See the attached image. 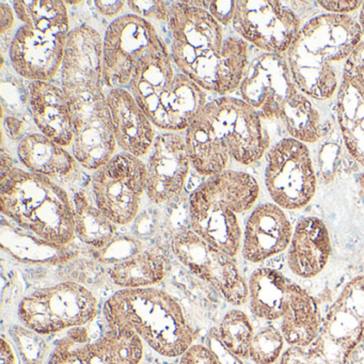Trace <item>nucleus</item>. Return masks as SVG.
<instances>
[{
  "mask_svg": "<svg viewBox=\"0 0 364 364\" xmlns=\"http://www.w3.org/2000/svg\"><path fill=\"white\" fill-rule=\"evenodd\" d=\"M103 39L97 29L80 25L71 31L61 67V88L73 112L72 150L82 167L97 171L117 148L107 95L104 92Z\"/></svg>",
  "mask_w": 364,
  "mask_h": 364,
  "instance_id": "obj_1",
  "label": "nucleus"
},
{
  "mask_svg": "<svg viewBox=\"0 0 364 364\" xmlns=\"http://www.w3.org/2000/svg\"><path fill=\"white\" fill-rule=\"evenodd\" d=\"M167 23L170 54L181 73L205 92L228 97L238 90L250 63L248 43L225 36L223 26L193 1L171 3Z\"/></svg>",
  "mask_w": 364,
  "mask_h": 364,
  "instance_id": "obj_2",
  "label": "nucleus"
},
{
  "mask_svg": "<svg viewBox=\"0 0 364 364\" xmlns=\"http://www.w3.org/2000/svg\"><path fill=\"white\" fill-rule=\"evenodd\" d=\"M362 38L350 16L325 14L308 21L285 56L298 89L311 100L331 99L341 85L336 65L345 63Z\"/></svg>",
  "mask_w": 364,
  "mask_h": 364,
  "instance_id": "obj_3",
  "label": "nucleus"
},
{
  "mask_svg": "<svg viewBox=\"0 0 364 364\" xmlns=\"http://www.w3.org/2000/svg\"><path fill=\"white\" fill-rule=\"evenodd\" d=\"M238 91L242 101L262 119L281 121L289 137L304 144L321 140V114L296 86L284 55L263 53L255 57L249 63Z\"/></svg>",
  "mask_w": 364,
  "mask_h": 364,
  "instance_id": "obj_4",
  "label": "nucleus"
},
{
  "mask_svg": "<svg viewBox=\"0 0 364 364\" xmlns=\"http://www.w3.org/2000/svg\"><path fill=\"white\" fill-rule=\"evenodd\" d=\"M110 329L135 333L166 358H178L195 344L196 330L176 298L155 287L120 289L104 304Z\"/></svg>",
  "mask_w": 364,
  "mask_h": 364,
  "instance_id": "obj_5",
  "label": "nucleus"
},
{
  "mask_svg": "<svg viewBox=\"0 0 364 364\" xmlns=\"http://www.w3.org/2000/svg\"><path fill=\"white\" fill-rule=\"evenodd\" d=\"M129 90L155 127L172 133L186 131L208 104L205 91L176 72L161 38L138 63Z\"/></svg>",
  "mask_w": 364,
  "mask_h": 364,
  "instance_id": "obj_6",
  "label": "nucleus"
},
{
  "mask_svg": "<svg viewBox=\"0 0 364 364\" xmlns=\"http://www.w3.org/2000/svg\"><path fill=\"white\" fill-rule=\"evenodd\" d=\"M0 208L14 225L48 242L68 246L75 238L73 202L48 176L14 168L0 178Z\"/></svg>",
  "mask_w": 364,
  "mask_h": 364,
  "instance_id": "obj_7",
  "label": "nucleus"
},
{
  "mask_svg": "<svg viewBox=\"0 0 364 364\" xmlns=\"http://www.w3.org/2000/svg\"><path fill=\"white\" fill-rule=\"evenodd\" d=\"M259 196L251 174L225 170L206 178L189 197V228L200 237L235 257L242 250L238 215L252 210Z\"/></svg>",
  "mask_w": 364,
  "mask_h": 364,
  "instance_id": "obj_8",
  "label": "nucleus"
},
{
  "mask_svg": "<svg viewBox=\"0 0 364 364\" xmlns=\"http://www.w3.org/2000/svg\"><path fill=\"white\" fill-rule=\"evenodd\" d=\"M99 301L95 293L76 282L44 287L23 298L18 309L21 323L40 336L86 327L95 321Z\"/></svg>",
  "mask_w": 364,
  "mask_h": 364,
  "instance_id": "obj_9",
  "label": "nucleus"
},
{
  "mask_svg": "<svg viewBox=\"0 0 364 364\" xmlns=\"http://www.w3.org/2000/svg\"><path fill=\"white\" fill-rule=\"evenodd\" d=\"M363 336L364 276H358L343 287L316 340L304 349L316 364H347Z\"/></svg>",
  "mask_w": 364,
  "mask_h": 364,
  "instance_id": "obj_10",
  "label": "nucleus"
},
{
  "mask_svg": "<svg viewBox=\"0 0 364 364\" xmlns=\"http://www.w3.org/2000/svg\"><path fill=\"white\" fill-rule=\"evenodd\" d=\"M265 186L272 203L284 210L306 208L316 193L317 178L308 146L283 138L267 152Z\"/></svg>",
  "mask_w": 364,
  "mask_h": 364,
  "instance_id": "obj_11",
  "label": "nucleus"
},
{
  "mask_svg": "<svg viewBox=\"0 0 364 364\" xmlns=\"http://www.w3.org/2000/svg\"><path fill=\"white\" fill-rule=\"evenodd\" d=\"M95 203L117 225L137 218L146 191V165L129 153L114 154L92 176Z\"/></svg>",
  "mask_w": 364,
  "mask_h": 364,
  "instance_id": "obj_12",
  "label": "nucleus"
},
{
  "mask_svg": "<svg viewBox=\"0 0 364 364\" xmlns=\"http://www.w3.org/2000/svg\"><path fill=\"white\" fill-rule=\"evenodd\" d=\"M171 250L178 262L230 304L240 306L248 302V282L234 257L200 237L191 228H183L172 236Z\"/></svg>",
  "mask_w": 364,
  "mask_h": 364,
  "instance_id": "obj_13",
  "label": "nucleus"
},
{
  "mask_svg": "<svg viewBox=\"0 0 364 364\" xmlns=\"http://www.w3.org/2000/svg\"><path fill=\"white\" fill-rule=\"evenodd\" d=\"M201 112L236 163L253 165L268 152L269 138L261 116L242 99L221 97L208 102Z\"/></svg>",
  "mask_w": 364,
  "mask_h": 364,
  "instance_id": "obj_14",
  "label": "nucleus"
},
{
  "mask_svg": "<svg viewBox=\"0 0 364 364\" xmlns=\"http://www.w3.org/2000/svg\"><path fill=\"white\" fill-rule=\"evenodd\" d=\"M161 38L152 22L135 14L114 18L103 38L104 85L109 89L129 86L138 63Z\"/></svg>",
  "mask_w": 364,
  "mask_h": 364,
  "instance_id": "obj_15",
  "label": "nucleus"
},
{
  "mask_svg": "<svg viewBox=\"0 0 364 364\" xmlns=\"http://www.w3.org/2000/svg\"><path fill=\"white\" fill-rule=\"evenodd\" d=\"M236 35L268 54L287 55L302 25L293 10L274 0L236 1Z\"/></svg>",
  "mask_w": 364,
  "mask_h": 364,
  "instance_id": "obj_16",
  "label": "nucleus"
},
{
  "mask_svg": "<svg viewBox=\"0 0 364 364\" xmlns=\"http://www.w3.org/2000/svg\"><path fill=\"white\" fill-rule=\"evenodd\" d=\"M144 344L133 332L109 328L91 338L86 327H76L56 343L48 364H139Z\"/></svg>",
  "mask_w": 364,
  "mask_h": 364,
  "instance_id": "obj_17",
  "label": "nucleus"
},
{
  "mask_svg": "<svg viewBox=\"0 0 364 364\" xmlns=\"http://www.w3.org/2000/svg\"><path fill=\"white\" fill-rule=\"evenodd\" d=\"M191 163L182 134H159L146 164L149 200L156 205L169 203L180 197L188 178Z\"/></svg>",
  "mask_w": 364,
  "mask_h": 364,
  "instance_id": "obj_18",
  "label": "nucleus"
},
{
  "mask_svg": "<svg viewBox=\"0 0 364 364\" xmlns=\"http://www.w3.org/2000/svg\"><path fill=\"white\" fill-rule=\"evenodd\" d=\"M68 38L23 25L10 46L12 68L31 82H50L61 71Z\"/></svg>",
  "mask_w": 364,
  "mask_h": 364,
  "instance_id": "obj_19",
  "label": "nucleus"
},
{
  "mask_svg": "<svg viewBox=\"0 0 364 364\" xmlns=\"http://www.w3.org/2000/svg\"><path fill=\"white\" fill-rule=\"evenodd\" d=\"M294 229L285 210L272 202L253 208L242 233V255L249 263L259 264L289 248Z\"/></svg>",
  "mask_w": 364,
  "mask_h": 364,
  "instance_id": "obj_20",
  "label": "nucleus"
},
{
  "mask_svg": "<svg viewBox=\"0 0 364 364\" xmlns=\"http://www.w3.org/2000/svg\"><path fill=\"white\" fill-rule=\"evenodd\" d=\"M106 95L117 146L138 159L148 154L157 137L152 121L127 89H109Z\"/></svg>",
  "mask_w": 364,
  "mask_h": 364,
  "instance_id": "obj_21",
  "label": "nucleus"
},
{
  "mask_svg": "<svg viewBox=\"0 0 364 364\" xmlns=\"http://www.w3.org/2000/svg\"><path fill=\"white\" fill-rule=\"evenodd\" d=\"M29 106L41 134L67 148L75 137L73 112L61 87L50 82H33L29 86Z\"/></svg>",
  "mask_w": 364,
  "mask_h": 364,
  "instance_id": "obj_22",
  "label": "nucleus"
},
{
  "mask_svg": "<svg viewBox=\"0 0 364 364\" xmlns=\"http://www.w3.org/2000/svg\"><path fill=\"white\" fill-rule=\"evenodd\" d=\"M331 255L329 231L317 217H304L296 225L287 248V266L298 278L313 279L323 272Z\"/></svg>",
  "mask_w": 364,
  "mask_h": 364,
  "instance_id": "obj_23",
  "label": "nucleus"
},
{
  "mask_svg": "<svg viewBox=\"0 0 364 364\" xmlns=\"http://www.w3.org/2000/svg\"><path fill=\"white\" fill-rule=\"evenodd\" d=\"M323 317L314 298L299 285L291 283L287 311L280 330L287 346L306 347L321 332Z\"/></svg>",
  "mask_w": 364,
  "mask_h": 364,
  "instance_id": "obj_24",
  "label": "nucleus"
},
{
  "mask_svg": "<svg viewBox=\"0 0 364 364\" xmlns=\"http://www.w3.org/2000/svg\"><path fill=\"white\" fill-rule=\"evenodd\" d=\"M191 167L210 178L227 170L230 154L210 121L200 112L184 134Z\"/></svg>",
  "mask_w": 364,
  "mask_h": 364,
  "instance_id": "obj_25",
  "label": "nucleus"
},
{
  "mask_svg": "<svg viewBox=\"0 0 364 364\" xmlns=\"http://www.w3.org/2000/svg\"><path fill=\"white\" fill-rule=\"evenodd\" d=\"M291 283L278 270L268 267L255 269L248 280L251 313L261 321H281L287 311Z\"/></svg>",
  "mask_w": 364,
  "mask_h": 364,
  "instance_id": "obj_26",
  "label": "nucleus"
},
{
  "mask_svg": "<svg viewBox=\"0 0 364 364\" xmlns=\"http://www.w3.org/2000/svg\"><path fill=\"white\" fill-rule=\"evenodd\" d=\"M18 156L28 171L50 178L69 176L77 161L63 146L41 133L23 137L18 144Z\"/></svg>",
  "mask_w": 364,
  "mask_h": 364,
  "instance_id": "obj_27",
  "label": "nucleus"
},
{
  "mask_svg": "<svg viewBox=\"0 0 364 364\" xmlns=\"http://www.w3.org/2000/svg\"><path fill=\"white\" fill-rule=\"evenodd\" d=\"M0 242L4 250L23 262L61 263L73 259L76 253L68 246L48 242L4 217Z\"/></svg>",
  "mask_w": 364,
  "mask_h": 364,
  "instance_id": "obj_28",
  "label": "nucleus"
},
{
  "mask_svg": "<svg viewBox=\"0 0 364 364\" xmlns=\"http://www.w3.org/2000/svg\"><path fill=\"white\" fill-rule=\"evenodd\" d=\"M336 110L345 146L364 168V88L342 78Z\"/></svg>",
  "mask_w": 364,
  "mask_h": 364,
  "instance_id": "obj_29",
  "label": "nucleus"
},
{
  "mask_svg": "<svg viewBox=\"0 0 364 364\" xmlns=\"http://www.w3.org/2000/svg\"><path fill=\"white\" fill-rule=\"evenodd\" d=\"M110 280L121 289L153 287L166 276V259L154 249H144L114 262L108 268Z\"/></svg>",
  "mask_w": 364,
  "mask_h": 364,
  "instance_id": "obj_30",
  "label": "nucleus"
},
{
  "mask_svg": "<svg viewBox=\"0 0 364 364\" xmlns=\"http://www.w3.org/2000/svg\"><path fill=\"white\" fill-rule=\"evenodd\" d=\"M73 205L75 237L93 250L106 248L116 237L118 225L91 203L84 191L74 195Z\"/></svg>",
  "mask_w": 364,
  "mask_h": 364,
  "instance_id": "obj_31",
  "label": "nucleus"
},
{
  "mask_svg": "<svg viewBox=\"0 0 364 364\" xmlns=\"http://www.w3.org/2000/svg\"><path fill=\"white\" fill-rule=\"evenodd\" d=\"M18 20L27 26L69 37L70 18L67 6L58 0L14 1Z\"/></svg>",
  "mask_w": 364,
  "mask_h": 364,
  "instance_id": "obj_32",
  "label": "nucleus"
},
{
  "mask_svg": "<svg viewBox=\"0 0 364 364\" xmlns=\"http://www.w3.org/2000/svg\"><path fill=\"white\" fill-rule=\"evenodd\" d=\"M216 332L221 344L230 353L242 359H249L255 330L247 313L237 309L229 311L221 319Z\"/></svg>",
  "mask_w": 364,
  "mask_h": 364,
  "instance_id": "obj_33",
  "label": "nucleus"
},
{
  "mask_svg": "<svg viewBox=\"0 0 364 364\" xmlns=\"http://www.w3.org/2000/svg\"><path fill=\"white\" fill-rule=\"evenodd\" d=\"M284 336L280 328L266 325L255 332L249 360L255 364H274L280 361L285 347Z\"/></svg>",
  "mask_w": 364,
  "mask_h": 364,
  "instance_id": "obj_34",
  "label": "nucleus"
},
{
  "mask_svg": "<svg viewBox=\"0 0 364 364\" xmlns=\"http://www.w3.org/2000/svg\"><path fill=\"white\" fill-rule=\"evenodd\" d=\"M127 5L133 14L144 20L168 22L171 3L155 0V1H127Z\"/></svg>",
  "mask_w": 364,
  "mask_h": 364,
  "instance_id": "obj_35",
  "label": "nucleus"
},
{
  "mask_svg": "<svg viewBox=\"0 0 364 364\" xmlns=\"http://www.w3.org/2000/svg\"><path fill=\"white\" fill-rule=\"evenodd\" d=\"M342 78L350 80L364 88V40L358 43L345 61Z\"/></svg>",
  "mask_w": 364,
  "mask_h": 364,
  "instance_id": "obj_36",
  "label": "nucleus"
},
{
  "mask_svg": "<svg viewBox=\"0 0 364 364\" xmlns=\"http://www.w3.org/2000/svg\"><path fill=\"white\" fill-rule=\"evenodd\" d=\"M167 364H219L214 351L203 344H193L178 357V361Z\"/></svg>",
  "mask_w": 364,
  "mask_h": 364,
  "instance_id": "obj_37",
  "label": "nucleus"
},
{
  "mask_svg": "<svg viewBox=\"0 0 364 364\" xmlns=\"http://www.w3.org/2000/svg\"><path fill=\"white\" fill-rule=\"evenodd\" d=\"M236 1H221L214 0L210 1L208 11L210 16L221 25V26H229L233 23L235 16Z\"/></svg>",
  "mask_w": 364,
  "mask_h": 364,
  "instance_id": "obj_38",
  "label": "nucleus"
},
{
  "mask_svg": "<svg viewBox=\"0 0 364 364\" xmlns=\"http://www.w3.org/2000/svg\"><path fill=\"white\" fill-rule=\"evenodd\" d=\"M208 346L214 351L215 355H217L219 364H245L242 361V358L237 357V355H233L230 353L223 344H221L220 340H219L218 336H217L216 330L213 331L212 333L208 336Z\"/></svg>",
  "mask_w": 364,
  "mask_h": 364,
  "instance_id": "obj_39",
  "label": "nucleus"
},
{
  "mask_svg": "<svg viewBox=\"0 0 364 364\" xmlns=\"http://www.w3.org/2000/svg\"><path fill=\"white\" fill-rule=\"evenodd\" d=\"M363 1H317V5L325 10L326 14L349 16L361 8Z\"/></svg>",
  "mask_w": 364,
  "mask_h": 364,
  "instance_id": "obj_40",
  "label": "nucleus"
},
{
  "mask_svg": "<svg viewBox=\"0 0 364 364\" xmlns=\"http://www.w3.org/2000/svg\"><path fill=\"white\" fill-rule=\"evenodd\" d=\"M95 5L102 16L110 18H118L125 7L124 1H95Z\"/></svg>",
  "mask_w": 364,
  "mask_h": 364,
  "instance_id": "obj_41",
  "label": "nucleus"
},
{
  "mask_svg": "<svg viewBox=\"0 0 364 364\" xmlns=\"http://www.w3.org/2000/svg\"><path fill=\"white\" fill-rule=\"evenodd\" d=\"M14 8L7 4H0V33L3 35L11 31L14 26Z\"/></svg>",
  "mask_w": 364,
  "mask_h": 364,
  "instance_id": "obj_42",
  "label": "nucleus"
},
{
  "mask_svg": "<svg viewBox=\"0 0 364 364\" xmlns=\"http://www.w3.org/2000/svg\"><path fill=\"white\" fill-rule=\"evenodd\" d=\"M1 364H16V353L10 343L1 338Z\"/></svg>",
  "mask_w": 364,
  "mask_h": 364,
  "instance_id": "obj_43",
  "label": "nucleus"
},
{
  "mask_svg": "<svg viewBox=\"0 0 364 364\" xmlns=\"http://www.w3.org/2000/svg\"><path fill=\"white\" fill-rule=\"evenodd\" d=\"M1 159H0V169H1V178L7 176L8 173L14 169V163L9 153L6 152L5 149H1Z\"/></svg>",
  "mask_w": 364,
  "mask_h": 364,
  "instance_id": "obj_44",
  "label": "nucleus"
},
{
  "mask_svg": "<svg viewBox=\"0 0 364 364\" xmlns=\"http://www.w3.org/2000/svg\"><path fill=\"white\" fill-rule=\"evenodd\" d=\"M6 124H7L6 127H7L8 133L10 134L12 139L18 138L24 129V123L16 118H8Z\"/></svg>",
  "mask_w": 364,
  "mask_h": 364,
  "instance_id": "obj_45",
  "label": "nucleus"
},
{
  "mask_svg": "<svg viewBox=\"0 0 364 364\" xmlns=\"http://www.w3.org/2000/svg\"><path fill=\"white\" fill-rule=\"evenodd\" d=\"M358 25H359L360 31H361L362 37H364V1L362 4L361 8L359 9V14H358Z\"/></svg>",
  "mask_w": 364,
  "mask_h": 364,
  "instance_id": "obj_46",
  "label": "nucleus"
}]
</instances>
